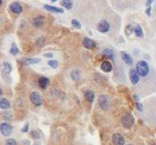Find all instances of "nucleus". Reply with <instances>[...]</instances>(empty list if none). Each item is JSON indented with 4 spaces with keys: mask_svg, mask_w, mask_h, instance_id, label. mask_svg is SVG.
Returning <instances> with one entry per match:
<instances>
[{
    "mask_svg": "<svg viewBox=\"0 0 156 145\" xmlns=\"http://www.w3.org/2000/svg\"><path fill=\"white\" fill-rule=\"evenodd\" d=\"M136 71L140 77H145L149 73V66H148L147 62L143 61V60H140L137 63L136 66Z\"/></svg>",
    "mask_w": 156,
    "mask_h": 145,
    "instance_id": "nucleus-1",
    "label": "nucleus"
},
{
    "mask_svg": "<svg viewBox=\"0 0 156 145\" xmlns=\"http://www.w3.org/2000/svg\"><path fill=\"white\" fill-rule=\"evenodd\" d=\"M121 123L124 128L130 129L133 124H134V117L131 114H126L121 119Z\"/></svg>",
    "mask_w": 156,
    "mask_h": 145,
    "instance_id": "nucleus-2",
    "label": "nucleus"
},
{
    "mask_svg": "<svg viewBox=\"0 0 156 145\" xmlns=\"http://www.w3.org/2000/svg\"><path fill=\"white\" fill-rule=\"evenodd\" d=\"M98 103L100 108L103 111H108L109 109L110 102H109V99L107 95H100L98 99Z\"/></svg>",
    "mask_w": 156,
    "mask_h": 145,
    "instance_id": "nucleus-3",
    "label": "nucleus"
},
{
    "mask_svg": "<svg viewBox=\"0 0 156 145\" xmlns=\"http://www.w3.org/2000/svg\"><path fill=\"white\" fill-rule=\"evenodd\" d=\"M29 99H31V101L32 102V104H34L35 106H41L43 102L42 96L39 92H36V91L31 94Z\"/></svg>",
    "mask_w": 156,
    "mask_h": 145,
    "instance_id": "nucleus-4",
    "label": "nucleus"
},
{
    "mask_svg": "<svg viewBox=\"0 0 156 145\" xmlns=\"http://www.w3.org/2000/svg\"><path fill=\"white\" fill-rule=\"evenodd\" d=\"M12 126L6 122H3L0 125V132H1L4 136H9L12 133Z\"/></svg>",
    "mask_w": 156,
    "mask_h": 145,
    "instance_id": "nucleus-5",
    "label": "nucleus"
},
{
    "mask_svg": "<svg viewBox=\"0 0 156 145\" xmlns=\"http://www.w3.org/2000/svg\"><path fill=\"white\" fill-rule=\"evenodd\" d=\"M112 143L113 145H124L125 139L124 137L120 133H115L112 136Z\"/></svg>",
    "mask_w": 156,
    "mask_h": 145,
    "instance_id": "nucleus-6",
    "label": "nucleus"
},
{
    "mask_svg": "<svg viewBox=\"0 0 156 145\" xmlns=\"http://www.w3.org/2000/svg\"><path fill=\"white\" fill-rule=\"evenodd\" d=\"M109 23L106 20H101L98 24V30L101 33H106L109 30Z\"/></svg>",
    "mask_w": 156,
    "mask_h": 145,
    "instance_id": "nucleus-7",
    "label": "nucleus"
},
{
    "mask_svg": "<svg viewBox=\"0 0 156 145\" xmlns=\"http://www.w3.org/2000/svg\"><path fill=\"white\" fill-rule=\"evenodd\" d=\"M130 79L131 83L134 84V85H136V84L139 82V80H140V75L138 74V72L136 71V70H131L130 71Z\"/></svg>",
    "mask_w": 156,
    "mask_h": 145,
    "instance_id": "nucleus-8",
    "label": "nucleus"
},
{
    "mask_svg": "<svg viewBox=\"0 0 156 145\" xmlns=\"http://www.w3.org/2000/svg\"><path fill=\"white\" fill-rule=\"evenodd\" d=\"M10 10L13 13H16V14H20L22 11H23V8H22V6L18 2H13L10 5Z\"/></svg>",
    "mask_w": 156,
    "mask_h": 145,
    "instance_id": "nucleus-9",
    "label": "nucleus"
},
{
    "mask_svg": "<svg viewBox=\"0 0 156 145\" xmlns=\"http://www.w3.org/2000/svg\"><path fill=\"white\" fill-rule=\"evenodd\" d=\"M83 45H84V47L88 49H92L95 47V43L90 39H88V37H85L84 40H83Z\"/></svg>",
    "mask_w": 156,
    "mask_h": 145,
    "instance_id": "nucleus-10",
    "label": "nucleus"
},
{
    "mask_svg": "<svg viewBox=\"0 0 156 145\" xmlns=\"http://www.w3.org/2000/svg\"><path fill=\"white\" fill-rule=\"evenodd\" d=\"M32 24L36 27H41L44 24V18L43 17H37L33 19Z\"/></svg>",
    "mask_w": 156,
    "mask_h": 145,
    "instance_id": "nucleus-11",
    "label": "nucleus"
},
{
    "mask_svg": "<svg viewBox=\"0 0 156 145\" xmlns=\"http://www.w3.org/2000/svg\"><path fill=\"white\" fill-rule=\"evenodd\" d=\"M38 82H39V86H40L41 89H46L47 86L49 85L50 80H49V79L46 78V77H41V78L39 79Z\"/></svg>",
    "mask_w": 156,
    "mask_h": 145,
    "instance_id": "nucleus-12",
    "label": "nucleus"
},
{
    "mask_svg": "<svg viewBox=\"0 0 156 145\" xmlns=\"http://www.w3.org/2000/svg\"><path fill=\"white\" fill-rule=\"evenodd\" d=\"M121 58L123 59V61L126 63V64H128V65H132L133 63V60H132V58L128 54V53H126V52H121Z\"/></svg>",
    "mask_w": 156,
    "mask_h": 145,
    "instance_id": "nucleus-13",
    "label": "nucleus"
},
{
    "mask_svg": "<svg viewBox=\"0 0 156 145\" xmlns=\"http://www.w3.org/2000/svg\"><path fill=\"white\" fill-rule=\"evenodd\" d=\"M84 96H85V100L90 103H92L95 100V93L92 90H86L85 92V94H84Z\"/></svg>",
    "mask_w": 156,
    "mask_h": 145,
    "instance_id": "nucleus-14",
    "label": "nucleus"
},
{
    "mask_svg": "<svg viewBox=\"0 0 156 145\" xmlns=\"http://www.w3.org/2000/svg\"><path fill=\"white\" fill-rule=\"evenodd\" d=\"M44 8L46 10L50 11V12H54V13H63V9L59 8V7L56 6H49V5H45L44 6Z\"/></svg>",
    "mask_w": 156,
    "mask_h": 145,
    "instance_id": "nucleus-15",
    "label": "nucleus"
},
{
    "mask_svg": "<svg viewBox=\"0 0 156 145\" xmlns=\"http://www.w3.org/2000/svg\"><path fill=\"white\" fill-rule=\"evenodd\" d=\"M101 70L104 72H110L111 70H112V65H111V63L108 61H104L101 64Z\"/></svg>",
    "mask_w": 156,
    "mask_h": 145,
    "instance_id": "nucleus-16",
    "label": "nucleus"
},
{
    "mask_svg": "<svg viewBox=\"0 0 156 145\" xmlns=\"http://www.w3.org/2000/svg\"><path fill=\"white\" fill-rule=\"evenodd\" d=\"M0 109L2 110H9L10 109V102L6 99H1L0 100Z\"/></svg>",
    "mask_w": 156,
    "mask_h": 145,
    "instance_id": "nucleus-17",
    "label": "nucleus"
},
{
    "mask_svg": "<svg viewBox=\"0 0 156 145\" xmlns=\"http://www.w3.org/2000/svg\"><path fill=\"white\" fill-rule=\"evenodd\" d=\"M41 61L40 58H25L22 60V62L26 65H31V64H37Z\"/></svg>",
    "mask_w": 156,
    "mask_h": 145,
    "instance_id": "nucleus-18",
    "label": "nucleus"
},
{
    "mask_svg": "<svg viewBox=\"0 0 156 145\" xmlns=\"http://www.w3.org/2000/svg\"><path fill=\"white\" fill-rule=\"evenodd\" d=\"M62 5L65 7L66 9H68V10L72 9L73 8V6L72 0H63V1H62Z\"/></svg>",
    "mask_w": 156,
    "mask_h": 145,
    "instance_id": "nucleus-19",
    "label": "nucleus"
},
{
    "mask_svg": "<svg viewBox=\"0 0 156 145\" xmlns=\"http://www.w3.org/2000/svg\"><path fill=\"white\" fill-rule=\"evenodd\" d=\"M134 32H135V35L139 37H143V31H142V28L140 27L139 25H137L134 28Z\"/></svg>",
    "mask_w": 156,
    "mask_h": 145,
    "instance_id": "nucleus-20",
    "label": "nucleus"
},
{
    "mask_svg": "<svg viewBox=\"0 0 156 145\" xmlns=\"http://www.w3.org/2000/svg\"><path fill=\"white\" fill-rule=\"evenodd\" d=\"M71 77L73 80H78L80 79V72L77 70H75L71 72Z\"/></svg>",
    "mask_w": 156,
    "mask_h": 145,
    "instance_id": "nucleus-21",
    "label": "nucleus"
},
{
    "mask_svg": "<svg viewBox=\"0 0 156 145\" xmlns=\"http://www.w3.org/2000/svg\"><path fill=\"white\" fill-rule=\"evenodd\" d=\"M10 53L13 55V56H16L18 55L19 53V49L17 47V45L15 43H12V46H11V49H10Z\"/></svg>",
    "mask_w": 156,
    "mask_h": 145,
    "instance_id": "nucleus-22",
    "label": "nucleus"
},
{
    "mask_svg": "<svg viewBox=\"0 0 156 145\" xmlns=\"http://www.w3.org/2000/svg\"><path fill=\"white\" fill-rule=\"evenodd\" d=\"M3 67H4V70L6 72V73H10L11 72V70H12V67H11V65L9 63V62H4L3 63Z\"/></svg>",
    "mask_w": 156,
    "mask_h": 145,
    "instance_id": "nucleus-23",
    "label": "nucleus"
},
{
    "mask_svg": "<svg viewBox=\"0 0 156 145\" xmlns=\"http://www.w3.org/2000/svg\"><path fill=\"white\" fill-rule=\"evenodd\" d=\"M103 54L105 56H107V57H108V58H113V51L111 49H105L103 52Z\"/></svg>",
    "mask_w": 156,
    "mask_h": 145,
    "instance_id": "nucleus-24",
    "label": "nucleus"
},
{
    "mask_svg": "<svg viewBox=\"0 0 156 145\" xmlns=\"http://www.w3.org/2000/svg\"><path fill=\"white\" fill-rule=\"evenodd\" d=\"M72 24H73V26L75 27L76 28H78V29H80L81 28V23L78 21V20H76V19H73L72 20Z\"/></svg>",
    "mask_w": 156,
    "mask_h": 145,
    "instance_id": "nucleus-25",
    "label": "nucleus"
},
{
    "mask_svg": "<svg viewBox=\"0 0 156 145\" xmlns=\"http://www.w3.org/2000/svg\"><path fill=\"white\" fill-rule=\"evenodd\" d=\"M48 64L53 68H56L58 67V61H56V60H50V61L48 62Z\"/></svg>",
    "mask_w": 156,
    "mask_h": 145,
    "instance_id": "nucleus-26",
    "label": "nucleus"
},
{
    "mask_svg": "<svg viewBox=\"0 0 156 145\" xmlns=\"http://www.w3.org/2000/svg\"><path fill=\"white\" fill-rule=\"evenodd\" d=\"M133 31H134V28L132 27L131 25H129L127 27H126V34L127 35H130Z\"/></svg>",
    "mask_w": 156,
    "mask_h": 145,
    "instance_id": "nucleus-27",
    "label": "nucleus"
},
{
    "mask_svg": "<svg viewBox=\"0 0 156 145\" xmlns=\"http://www.w3.org/2000/svg\"><path fill=\"white\" fill-rule=\"evenodd\" d=\"M6 145H18V144H17V141L14 139H9L6 141Z\"/></svg>",
    "mask_w": 156,
    "mask_h": 145,
    "instance_id": "nucleus-28",
    "label": "nucleus"
},
{
    "mask_svg": "<svg viewBox=\"0 0 156 145\" xmlns=\"http://www.w3.org/2000/svg\"><path fill=\"white\" fill-rule=\"evenodd\" d=\"M28 126H29L28 123H26L25 126H24V128L21 130V132H27L28 131Z\"/></svg>",
    "mask_w": 156,
    "mask_h": 145,
    "instance_id": "nucleus-29",
    "label": "nucleus"
},
{
    "mask_svg": "<svg viewBox=\"0 0 156 145\" xmlns=\"http://www.w3.org/2000/svg\"><path fill=\"white\" fill-rule=\"evenodd\" d=\"M137 109L140 111H142V105L140 104V103H139V102H137Z\"/></svg>",
    "mask_w": 156,
    "mask_h": 145,
    "instance_id": "nucleus-30",
    "label": "nucleus"
},
{
    "mask_svg": "<svg viewBox=\"0 0 156 145\" xmlns=\"http://www.w3.org/2000/svg\"><path fill=\"white\" fill-rule=\"evenodd\" d=\"M152 2H153V0H147V2H146V6H147V7H151V5H152Z\"/></svg>",
    "mask_w": 156,
    "mask_h": 145,
    "instance_id": "nucleus-31",
    "label": "nucleus"
},
{
    "mask_svg": "<svg viewBox=\"0 0 156 145\" xmlns=\"http://www.w3.org/2000/svg\"><path fill=\"white\" fill-rule=\"evenodd\" d=\"M53 55L51 54V53H46V54H44V57H48V58H51Z\"/></svg>",
    "mask_w": 156,
    "mask_h": 145,
    "instance_id": "nucleus-32",
    "label": "nucleus"
},
{
    "mask_svg": "<svg viewBox=\"0 0 156 145\" xmlns=\"http://www.w3.org/2000/svg\"><path fill=\"white\" fill-rule=\"evenodd\" d=\"M1 95H2V90H1V89H0V97H1Z\"/></svg>",
    "mask_w": 156,
    "mask_h": 145,
    "instance_id": "nucleus-33",
    "label": "nucleus"
},
{
    "mask_svg": "<svg viewBox=\"0 0 156 145\" xmlns=\"http://www.w3.org/2000/svg\"><path fill=\"white\" fill-rule=\"evenodd\" d=\"M2 4V0H0V5H1Z\"/></svg>",
    "mask_w": 156,
    "mask_h": 145,
    "instance_id": "nucleus-34",
    "label": "nucleus"
},
{
    "mask_svg": "<svg viewBox=\"0 0 156 145\" xmlns=\"http://www.w3.org/2000/svg\"><path fill=\"white\" fill-rule=\"evenodd\" d=\"M51 1H53V2H55V1H56V0H51Z\"/></svg>",
    "mask_w": 156,
    "mask_h": 145,
    "instance_id": "nucleus-35",
    "label": "nucleus"
},
{
    "mask_svg": "<svg viewBox=\"0 0 156 145\" xmlns=\"http://www.w3.org/2000/svg\"><path fill=\"white\" fill-rule=\"evenodd\" d=\"M129 145H131V144H129Z\"/></svg>",
    "mask_w": 156,
    "mask_h": 145,
    "instance_id": "nucleus-36",
    "label": "nucleus"
}]
</instances>
